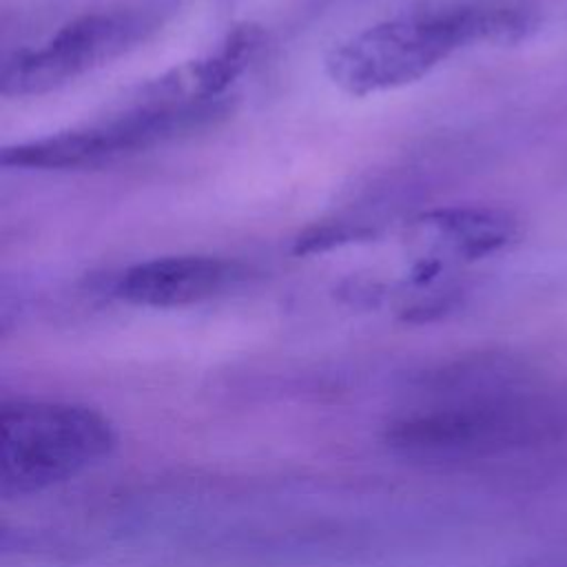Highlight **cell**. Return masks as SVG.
<instances>
[{
    "mask_svg": "<svg viewBox=\"0 0 567 567\" xmlns=\"http://www.w3.org/2000/svg\"><path fill=\"white\" fill-rule=\"evenodd\" d=\"M567 439V399L509 363L450 372L430 403L399 416L388 443L421 461H465Z\"/></svg>",
    "mask_w": 567,
    "mask_h": 567,
    "instance_id": "cell-1",
    "label": "cell"
},
{
    "mask_svg": "<svg viewBox=\"0 0 567 567\" xmlns=\"http://www.w3.org/2000/svg\"><path fill=\"white\" fill-rule=\"evenodd\" d=\"M538 29V13L523 0H470L377 22L326 55L328 78L363 97L425 78L470 44H516Z\"/></svg>",
    "mask_w": 567,
    "mask_h": 567,
    "instance_id": "cell-2",
    "label": "cell"
},
{
    "mask_svg": "<svg viewBox=\"0 0 567 567\" xmlns=\"http://www.w3.org/2000/svg\"><path fill=\"white\" fill-rule=\"evenodd\" d=\"M111 421L80 403L16 399L0 410V494L31 496L109 458Z\"/></svg>",
    "mask_w": 567,
    "mask_h": 567,
    "instance_id": "cell-3",
    "label": "cell"
},
{
    "mask_svg": "<svg viewBox=\"0 0 567 567\" xmlns=\"http://www.w3.org/2000/svg\"><path fill=\"white\" fill-rule=\"evenodd\" d=\"M228 97L193 104H135L131 111L82 128L7 146L2 166L31 171H71L106 164L197 131L228 115Z\"/></svg>",
    "mask_w": 567,
    "mask_h": 567,
    "instance_id": "cell-4",
    "label": "cell"
},
{
    "mask_svg": "<svg viewBox=\"0 0 567 567\" xmlns=\"http://www.w3.org/2000/svg\"><path fill=\"white\" fill-rule=\"evenodd\" d=\"M159 22L155 7H120L80 16L42 47L7 58L0 71V93L29 97L60 89L137 47Z\"/></svg>",
    "mask_w": 567,
    "mask_h": 567,
    "instance_id": "cell-5",
    "label": "cell"
},
{
    "mask_svg": "<svg viewBox=\"0 0 567 567\" xmlns=\"http://www.w3.org/2000/svg\"><path fill=\"white\" fill-rule=\"evenodd\" d=\"M248 277L241 261L210 255L159 257L135 264L113 281V295L148 308H179L213 299Z\"/></svg>",
    "mask_w": 567,
    "mask_h": 567,
    "instance_id": "cell-6",
    "label": "cell"
},
{
    "mask_svg": "<svg viewBox=\"0 0 567 567\" xmlns=\"http://www.w3.org/2000/svg\"><path fill=\"white\" fill-rule=\"evenodd\" d=\"M518 235V219L496 206H452L423 213L410 239L423 250L421 261H476L501 252Z\"/></svg>",
    "mask_w": 567,
    "mask_h": 567,
    "instance_id": "cell-7",
    "label": "cell"
},
{
    "mask_svg": "<svg viewBox=\"0 0 567 567\" xmlns=\"http://www.w3.org/2000/svg\"><path fill=\"white\" fill-rule=\"evenodd\" d=\"M264 33L255 24L233 29L217 53L186 62L144 86L140 104H193L224 97L259 53Z\"/></svg>",
    "mask_w": 567,
    "mask_h": 567,
    "instance_id": "cell-8",
    "label": "cell"
},
{
    "mask_svg": "<svg viewBox=\"0 0 567 567\" xmlns=\"http://www.w3.org/2000/svg\"><path fill=\"white\" fill-rule=\"evenodd\" d=\"M372 235L370 228L363 226H350V224H323V226H312L306 233H301L295 239L292 252L295 255H312V252H326L330 248L352 244L368 239Z\"/></svg>",
    "mask_w": 567,
    "mask_h": 567,
    "instance_id": "cell-9",
    "label": "cell"
}]
</instances>
